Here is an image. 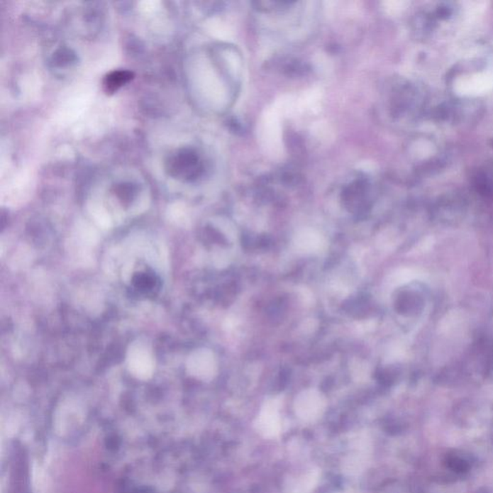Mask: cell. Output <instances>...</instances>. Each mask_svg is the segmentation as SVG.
Segmentation results:
<instances>
[{
    "mask_svg": "<svg viewBox=\"0 0 493 493\" xmlns=\"http://www.w3.org/2000/svg\"><path fill=\"white\" fill-rule=\"evenodd\" d=\"M326 399L317 389H304L296 396L294 411L299 419L304 422H314L324 414Z\"/></svg>",
    "mask_w": 493,
    "mask_h": 493,
    "instance_id": "6da1fadb",
    "label": "cell"
},
{
    "mask_svg": "<svg viewBox=\"0 0 493 493\" xmlns=\"http://www.w3.org/2000/svg\"><path fill=\"white\" fill-rule=\"evenodd\" d=\"M281 404L277 399L266 401L255 419V430L263 438H273L282 432Z\"/></svg>",
    "mask_w": 493,
    "mask_h": 493,
    "instance_id": "7a4b0ae2",
    "label": "cell"
},
{
    "mask_svg": "<svg viewBox=\"0 0 493 493\" xmlns=\"http://www.w3.org/2000/svg\"><path fill=\"white\" fill-rule=\"evenodd\" d=\"M293 245L298 253L304 255H314L324 250L325 239L317 231L304 230L296 234Z\"/></svg>",
    "mask_w": 493,
    "mask_h": 493,
    "instance_id": "3957f363",
    "label": "cell"
},
{
    "mask_svg": "<svg viewBox=\"0 0 493 493\" xmlns=\"http://www.w3.org/2000/svg\"><path fill=\"white\" fill-rule=\"evenodd\" d=\"M133 78V74L128 71H115L110 72L104 78V87L107 94L115 93Z\"/></svg>",
    "mask_w": 493,
    "mask_h": 493,
    "instance_id": "277c9868",
    "label": "cell"
}]
</instances>
